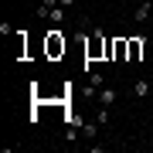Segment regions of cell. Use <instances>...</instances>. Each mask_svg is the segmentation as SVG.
Masks as SVG:
<instances>
[{
    "mask_svg": "<svg viewBox=\"0 0 153 153\" xmlns=\"http://www.w3.org/2000/svg\"><path fill=\"white\" fill-rule=\"evenodd\" d=\"M102 48H109V41H102V31H95V34H92V41L85 44V61L99 58V55H102Z\"/></svg>",
    "mask_w": 153,
    "mask_h": 153,
    "instance_id": "1",
    "label": "cell"
},
{
    "mask_svg": "<svg viewBox=\"0 0 153 153\" xmlns=\"http://www.w3.org/2000/svg\"><path fill=\"white\" fill-rule=\"evenodd\" d=\"M48 55H51V58L65 55V38H61V31H58V27H51V31H48Z\"/></svg>",
    "mask_w": 153,
    "mask_h": 153,
    "instance_id": "2",
    "label": "cell"
},
{
    "mask_svg": "<svg viewBox=\"0 0 153 153\" xmlns=\"http://www.w3.org/2000/svg\"><path fill=\"white\" fill-rule=\"evenodd\" d=\"M133 95H136V99H146L150 95V82H146V78H140V82L133 85Z\"/></svg>",
    "mask_w": 153,
    "mask_h": 153,
    "instance_id": "3",
    "label": "cell"
},
{
    "mask_svg": "<svg viewBox=\"0 0 153 153\" xmlns=\"http://www.w3.org/2000/svg\"><path fill=\"white\" fill-rule=\"evenodd\" d=\"M143 48H146V38H143V41H129V61H136Z\"/></svg>",
    "mask_w": 153,
    "mask_h": 153,
    "instance_id": "4",
    "label": "cell"
},
{
    "mask_svg": "<svg viewBox=\"0 0 153 153\" xmlns=\"http://www.w3.org/2000/svg\"><path fill=\"white\" fill-rule=\"evenodd\" d=\"M99 126H102L99 119H95V123H82V133H85L88 140H95V136H99Z\"/></svg>",
    "mask_w": 153,
    "mask_h": 153,
    "instance_id": "5",
    "label": "cell"
},
{
    "mask_svg": "<svg viewBox=\"0 0 153 153\" xmlns=\"http://www.w3.org/2000/svg\"><path fill=\"white\" fill-rule=\"evenodd\" d=\"M99 102H102V105H112L116 102V88H102V92H99Z\"/></svg>",
    "mask_w": 153,
    "mask_h": 153,
    "instance_id": "6",
    "label": "cell"
},
{
    "mask_svg": "<svg viewBox=\"0 0 153 153\" xmlns=\"http://www.w3.org/2000/svg\"><path fill=\"white\" fill-rule=\"evenodd\" d=\"M150 7H153V4H146V0H143L136 10H133V17H136V21H146V17H150Z\"/></svg>",
    "mask_w": 153,
    "mask_h": 153,
    "instance_id": "7",
    "label": "cell"
},
{
    "mask_svg": "<svg viewBox=\"0 0 153 153\" xmlns=\"http://www.w3.org/2000/svg\"><path fill=\"white\" fill-rule=\"evenodd\" d=\"M48 21H51V24H61V21H65V7H55V10H51V17H48Z\"/></svg>",
    "mask_w": 153,
    "mask_h": 153,
    "instance_id": "8",
    "label": "cell"
},
{
    "mask_svg": "<svg viewBox=\"0 0 153 153\" xmlns=\"http://www.w3.org/2000/svg\"><path fill=\"white\" fill-rule=\"evenodd\" d=\"M88 82H92V88H102V85H105V78L99 75V71H92V75H88Z\"/></svg>",
    "mask_w": 153,
    "mask_h": 153,
    "instance_id": "9",
    "label": "cell"
},
{
    "mask_svg": "<svg viewBox=\"0 0 153 153\" xmlns=\"http://www.w3.org/2000/svg\"><path fill=\"white\" fill-rule=\"evenodd\" d=\"M41 4H44V7H55V4H58V0H41Z\"/></svg>",
    "mask_w": 153,
    "mask_h": 153,
    "instance_id": "10",
    "label": "cell"
},
{
    "mask_svg": "<svg viewBox=\"0 0 153 153\" xmlns=\"http://www.w3.org/2000/svg\"><path fill=\"white\" fill-rule=\"evenodd\" d=\"M71 4H75V0H61V7H71Z\"/></svg>",
    "mask_w": 153,
    "mask_h": 153,
    "instance_id": "11",
    "label": "cell"
}]
</instances>
